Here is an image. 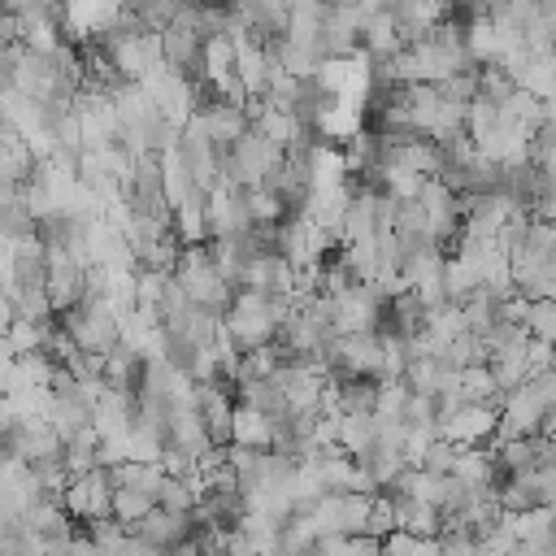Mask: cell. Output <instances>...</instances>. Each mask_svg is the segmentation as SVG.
I'll list each match as a JSON object with an SVG mask.
<instances>
[{
  "mask_svg": "<svg viewBox=\"0 0 556 556\" xmlns=\"http://www.w3.org/2000/svg\"><path fill=\"white\" fill-rule=\"evenodd\" d=\"M152 508H156V500H152V495L130 491V486H113V508H109V517H113L122 530H130V534H135V526H139Z\"/></svg>",
  "mask_w": 556,
  "mask_h": 556,
  "instance_id": "3957f363",
  "label": "cell"
},
{
  "mask_svg": "<svg viewBox=\"0 0 556 556\" xmlns=\"http://www.w3.org/2000/svg\"><path fill=\"white\" fill-rule=\"evenodd\" d=\"M434 556H482V547L469 534H439L434 539Z\"/></svg>",
  "mask_w": 556,
  "mask_h": 556,
  "instance_id": "5b68a950",
  "label": "cell"
},
{
  "mask_svg": "<svg viewBox=\"0 0 556 556\" xmlns=\"http://www.w3.org/2000/svg\"><path fill=\"white\" fill-rule=\"evenodd\" d=\"M109 508H113V478H109V469H91V473L70 478V486H65V513L74 521H104Z\"/></svg>",
  "mask_w": 556,
  "mask_h": 556,
  "instance_id": "7a4b0ae2",
  "label": "cell"
},
{
  "mask_svg": "<svg viewBox=\"0 0 556 556\" xmlns=\"http://www.w3.org/2000/svg\"><path fill=\"white\" fill-rule=\"evenodd\" d=\"M169 278L187 291L191 304H200V308H208V313H217V317H226L230 304H235V287H230L226 274L217 269L208 243H200V248H182L178 261H174V274H169Z\"/></svg>",
  "mask_w": 556,
  "mask_h": 556,
  "instance_id": "6da1fadb",
  "label": "cell"
},
{
  "mask_svg": "<svg viewBox=\"0 0 556 556\" xmlns=\"http://www.w3.org/2000/svg\"><path fill=\"white\" fill-rule=\"evenodd\" d=\"M526 334H530L539 348H552V352H556V300L526 304Z\"/></svg>",
  "mask_w": 556,
  "mask_h": 556,
  "instance_id": "277c9868",
  "label": "cell"
},
{
  "mask_svg": "<svg viewBox=\"0 0 556 556\" xmlns=\"http://www.w3.org/2000/svg\"><path fill=\"white\" fill-rule=\"evenodd\" d=\"M13 321H17V308H13V300L0 291V339L13 330Z\"/></svg>",
  "mask_w": 556,
  "mask_h": 556,
  "instance_id": "8992f818",
  "label": "cell"
}]
</instances>
